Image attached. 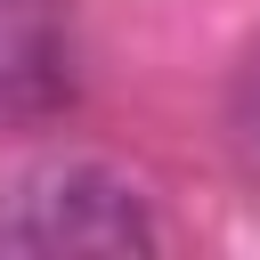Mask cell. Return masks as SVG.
Instances as JSON below:
<instances>
[{
    "mask_svg": "<svg viewBox=\"0 0 260 260\" xmlns=\"http://www.w3.org/2000/svg\"><path fill=\"white\" fill-rule=\"evenodd\" d=\"M73 98L65 0H0V122H41Z\"/></svg>",
    "mask_w": 260,
    "mask_h": 260,
    "instance_id": "7a4b0ae2",
    "label": "cell"
},
{
    "mask_svg": "<svg viewBox=\"0 0 260 260\" xmlns=\"http://www.w3.org/2000/svg\"><path fill=\"white\" fill-rule=\"evenodd\" d=\"M162 219L154 203L89 154L24 162L0 187V260H73V252H154Z\"/></svg>",
    "mask_w": 260,
    "mask_h": 260,
    "instance_id": "6da1fadb",
    "label": "cell"
},
{
    "mask_svg": "<svg viewBox=\"0 0 260 260\" xmlns=\"http://www.w3.org/2000/svg\"><path fill=\"white\" fill-rule=\"evenodd\" d=\"M228 130H236V146L260 162V49L236 65V89H228Z\"/></svg>",
    "mask_w": 260,
    "mask_h": 260,
    "instance_id": "3957f363",
    "label": "cell"
}]
</instances>
